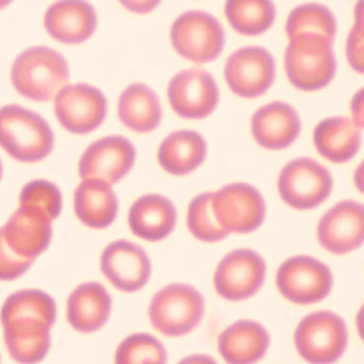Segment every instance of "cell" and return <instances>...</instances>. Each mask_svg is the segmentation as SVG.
<instances>
[{"mask_svg":"<svg viewBox=\"0 0 364 364\" xmlns=\"http://www.w3.org/2000/svg\"><path fill=\"white\" fill-rule=\"evenodd\" d=\"M289 40L302 36H319L333 43L336 35V21L325 6L302 5L294 9L285 26Z\"/></svg>","mask_w":364,"mask_h":364,"instance_id":"83f0119b","label":"cell"},{"mask_svg":"<svg viewBox=\"0 0 364 364\" xmlns=\"http://www.w3.org/2000/svg\"><path fill=\"white\" fill-rule=\"evenodd\" d=\"M355 25L349 33L346 43V55L349 65L358 73H363V18L362 7L357 12Z\"/></svg>","mask_w":364,"mask_h":364,"instance_id":"836d02e7","label":"cell"},{"mask_svg":"<svg viewBox=\"0 0 364 364\" xmlns=\"http://www.w3.org/2000/svg\"><path fill=\"white\" fill-rule=\"evenodd\" d=\"M269 342L261 323L242 319L221 332L218 350L228 364H255L267 353Z\"/></svg>","mask_w":364,"mask_h":364,"instance_id":"ffe728a7","label":"cell"},{"mask_svg":"<svg viewBox=\"0 0 364 364\" xmlns=\"http://www.w3.org/2000/svg\"><path fill=\"white\" fill-rule=\"evenodd\" d=\"M122 4L125 5L127 9L133 12H137V14H146V12L152 11L153 9H155L159 5V1H155V3H153V1H146H146H144V3H141V1H139V3L131 1V3Z\"/></svg>","mask_w":364,"mask_h":364,"instance_id":"d590c367","label":"cell"},{"mask_svg":"<svg viewBox=\"0 0 364 364\" xmlns=\"http://www.w3.org/2000/svg\"><path fill=\"white\" fill-rule=\"evenodd\" d=\"M216 220L228 233L246 234L263 223L265 201L255 187L245 183L227 185L213 193Z\"/></svg>","mask_w":364,"mask_h":364,"instance_id":"9c48e42d","label":"cell"},{"mask_svg":"<svg viewBox=\"0 0 364 364\" xmlns=\"http://www.w3.org/2000/svg\"><path fill=\"white\" fill-rule=\"evenodd\" d=\"M170 37L174 50L196 63L215 60L225 48V31L220 23L202 11L182 14L172 25Z\"/></svg>","mask_w":364,"mask_h":364,"instance_id":"ba28073f","label":"cell"},{"mask_svg":"<svg viewBox=\"0 0 364 364\" xmlns=\"http://www.w3.org/2000/svg\"><path fill=\"white\" fill-rule=\"evenodd\" d=\"M255 141L268 150L289 148L300 133V120L296 110L283 102H272L259 108L251 120Z\"/></svg>","mask_w":364,"mask_h":364,"instance_id":"ac0fdd59","label":"cell"},{"mask_svg":"<svg viewBox=\"0 0 364 364\" xmlns=\"http://www.w3.org/2000/svg\"><path fill=\"white\" fill-rule=\"evenodd\" d=\"M97 14L85 1H61L48 10L44 25L50 37L65 44L88 40L97 28Z\"/></svg>","mask_w":364,"mask_h":364,"instance_id":"7402d4cb","label":"cell"},{"mask_svg":"<svg viewBox=\"0 0 364 364\" xmlns=\"http://www.w3.org/2000/svg\"><path fill=\"white\" fill-rule=\"evenodd\" d=\"M294 341L300 357L309 363L332 364L344 353L348 333L342 317L319 311L300 321Z\"/></svg>","mask_w":364,"mask_h":364,"instance_id":"8992f818","label":"cell"},{"mask_svg":"<svg viewBox=\"0 0 364 364\" xmlns=\"http://www.w3.org/2000/svg\"><path fill=\"white\" fill-rule=\"evenodd\" d=\"M225 16L234 31L240 35L257 36L272 27L276 18L274 4L259 1H228Z\"/></svg>","mask_w":364,"mask_h":364,"instance_id":"f1b7e54d","label":"cell"},{"mask_svg":"<svg viewBox=\"0 0 364 364\" xmlns=\"http://www.w3.org/2000/svg\"><path fill=\"white\" fill-rule=\"evenodd\" d=\"M119 118L137 133H151L161 124V106L156 93L146 85L127 87L119 100Z\"/></svg>","mask_w":364,"mask_h":364,"instance_id":"4316f807","label":"cell"},{"mask_svg":"<svg viewBox=\"0 0 364 364\" xmlns=\"http://www.w3.org/2000/svg\"><path fill=\"white\" fill-rule=\"evenodd\" d=\"M351 114H353V122L358 129H363V90H360L353 97L351 102Z\"/></svg>","mask_w":364,"mask_h":364,"instance_id":"e575fe53","label":"cell"},{"mask_svg":"<svg viewBox=\"0 0 364 364\" xmlns=\"http://www.w3.org/2000/svg\"><path fill=\"white\" fill-rule=\"evenodd\" d=\"M33 264V262L23 259L14 253L0 231V281H12L20 278Z\"/></svg>","mask_w":364,"mask_h":364,"instance_id":"d6a6232c","label":"cell"},{"mask_svg":"<svg viewBox=\"0 0 364 364\" xmlns=\"http://www.w3.org/2000/svg\"><path fill=\"white\" fill-rule=\"evenodd\" d=\"M317 238L321 247L334 255L359 248L364 238L363 206L350 200L334 205L319 221Z\"/></svg>","mask_w":364,"mask_h":364,"instance_id":"e0dca14e","label":"cell"},{"mask_svg":"<svg viewBox=\"0 0 364 364\" xmlns=\"http://www.w3.org/2000/svg\"><path fill=\"white\" fill-rule=\"evenodd\" d=\"M276 63L272 54L259 46H248L234 52L228 59L225 77L235 95L255 99L272 87Z\"/></svg>","mask_w":364,"mask_h":364,"instance_id":"7c38bea8","label":"cell"},{"mask_svg":"<svg viewBox=\"0 0 364 364\" xmlns=\"http://www.w3.org/2000/svg\"><path fill=\"white\" fill-rule=\"evenodd\" d=\"M1 176H3V164L0 161V180H1Z\"/></svg>","mask_w":364,"mask_h":364,"instance_id":"74e56055","label":"cell"},{"mask_svg":"<svg viewBox=\"0 0 364 364\" xmlns=\"http://www.w3.org/2000/svg\"><path fill=\"white\" fill-rule=\"evenodd\" d=\"M112 308V297L101 283H82L68 299V321L78 332L92 333L107 323Z\"/></svg>","mask_w":364,"mask_h":364,"instance_id":"44dd1931","label":"cell"},{"mask_svg":"<svg viewBox=\"0 0 364 364\" xmlns=\"http://www.w3.org/2000/svg\"><path fill=\"white\" fill-rule=\"evenodd\" d=\"M56 316V302L46 291L23 289L8 297L0 311V321L11 357L22 364L42 361L50 349Z\"/></svg>","mask_w":364,"mask_h":364,"instance_id":"6da1fadb","label":"cell"},{"mask_svg":"<svg viewBox=\"0 0 364 364\" xmlns=\"http://www.w3.org/2000/svg\"><path fill=\"white\" fill-rule=\"evenodd\" d=\"M0 146L16 161L36 163L54 148V134L39 114L18 105L0 108Z\"/></svg>","mask_w":364,"mask_h":364,"instance_id":"3957f363","label":"cell"},{"mask_svg":"<svg viewBox=\"0 0 364 364\" xmlns=\"http://www.w3.org/2000/svg\"><path fill=\"white\" fill-rule=\"evenodd\" d=\"M69 68L63 55L46 46L25 50L12 67L11 80L20 95L33 101H50L67 87Z\"/></svg>","mask_w":364,"mask_h":364,"instance_id":"7a4b0ae2","label":"cell"},{"mask_svg":"<svg viewBox=\"0 0 364 364\" xmlns=\"http://www.w3.org/2000/svg\"><path fill=\"white\" fill-rule=\"evenodd\" d=\"M114 363L167 364V351L151 334H132L119 345Z\"/></svg>","mask_w":364,"mask_h":364,"instance_id":"4dcf8cb0","label":"cell"},{"mask_svg":"<svg viewBox=\"0 0 364 364\" xmlns=\"http://www.w3.org/2000/svg\"><path fill=\"white\" fill-rule=\"evenodd\" d=\"M133 144L121 136H109L91 144L80 159L78 171L84 180L112 185L122 180L135 163Z\"/></svg>","mask_w":364,"mask_h":364,"instance_id":"5bb4252c","label":"cell"},{"mask_svg":"<svg viewBox=\"0 0 364 364\" xmlns=\"http://www.w3.org/2000/svg\"><path fill=\"white\" fill-rule=\"evenodd\" d=\"M0 231L14 253L31 262L48 249L53 233L50 221L23 208H18Z\"/></svg>","mask_w":364,"mask_h":364,"instance_id":"d6986e66","label":"cell"},{"mask_svg":"<svg viewBox=\"0 0 364 364\" xmlns=\"http://www.w3.org/2000/svg\"><path fill=\"white\" fill-rule=\"evenodd\" d=\"M178 364H217V362L210 355H191L181 360Z\"/></svg>","mask_w":364,"mask_h":364,"instance_id":"8d00e7d4","label":"cell"},{"mask_svg":"<svg viewBox=\"0 0 364 364\" xmlns=\"http://www.w3.org/2000/svg\"><path fill=\"white\" fill-rule=\"evenodd\" d=\"M20 208L52 223L60 215L63 196L58 187L53 183L44 180L33 181L21 193Z\"/></svg>","mask_w":364,"mask_h":364,"instance_id":"f546056e","label":"cell"},{"mask_svg":"<svg viewBox=\"0 0 364 364\" xmlns=\"http://www.w3.org/2000/svg\"><path fill=\"white\" fill-rule=\"evenodd\" d=\"M212 201L213 193H204L189 204L187 225L191 233L201 242H219L229 235L216 220Z\"/></svg>","mask_w":364,"mask_h":364,"instance_id":"1f68e13d","label":"cell"},{"mask_svg":"<svg viewBox=\"0 0 364 364\" xmlns=\"http://www.w3.org/2000/svg\"><path fill=\"white\" fill-rule=\"evenodd\" d=\"M204 298L195 287L176 283L155 294L149 306L153 327L170 338L191 333L203 318Z\"/></svg>","mask_w":364,"mask_h":364,"instance_id":"5b68a950","label":"cell"},{"mask_svg":"<svg viewBox=\"0 0 364 364\" xmlns=\"http://www.w3.org/2000/svg\"><path fill=\"white\" fill-rule=\"evenodd\" d=\"M277 287L283 297L297 304H311L325 299L331 291V272L327 265L308 255H298L279 267Z\"/></svg>","mask_w":364,"mask_h":364,"instance_id":"30bf717a","label":"cell"},{"mask_svg":"<svg viewBox=\"0 0 364 364\" xmlns=\"http://www.w3.org/2000/svg\"><path fill=\"white\" fill-rule=\"evenodd\" d=\"M206 156V144L197 132L178 131L170 134L159 146L161 168L173 176H185L197 169Z\"/></svg>","mask_w":364,"mask_h":364,"instance_id":"484cf974","label":"cell"},{"mask_svg":"<svg viewBox=\"0 0 364 364\" xmlns=\"http://www.w3.org/2000/svg\"><path fill=\"white\" fill-rule=\"evenodd\" d=\"M176 210L168 198L146 195L132 205L129 225L138 237L148 242L165 240L176 225Z\"/></svg>","mask_w":364,"mask_h":364,"instance_id":"603a6c76","label":"cell"},{"mask_svg":"<svg viewBox=\"0 0 364 364\" xmlns=\"http://www.w3.org/2000/svg\"><path fill=\"white\" fill-rule=\"evenodd\" d=\"M313 139L321 156L332 163L350 161L361 144V129L344 117H333L321 121L314 129Z\"/></svg>","mask_w":364,"mask_h":364,"instance_id":"d4e9b609","label":"cell"},{"mask_svg":"<svg viewBox=\"0 0 364 364\" xmlns=\"http://www.w3.org/2000/svg\"><path fill=\"white\" fill-rule=\"evenodd\" d=\"M168 97L178 116L199 120L216 109L219 102L218 87L205 70H186L172 78L168 87Z\"/></svg>","mask_w":364,"mask_h":364,"instance_id":"9a60e30c","label":"cell"},{"mask_svg":"<svg viewBox=\"0 0 364 364\" xmlns=\"http://www.w3.org/2000/svg\"><path fill=\"white\" fill-rule=\"evenodd\" d=\"M101 270L117 289L135 293L148 283L151 262L141 247L127 240H117L104 249Z\"/></svg>","mask_w":364,"mask_h":364,"instance_id":"2e32d148","label":"cell"},{"mask_svg":"<svg viewBox=\"0 0 364 364\" xmlns=\"http://www.w3.org/2000/svg\"><path fill=\"white\" fill-rule=\"evenodd\" d=\"M57 118L67 131L88 134L105 120L107 101L101 90L78 84L63 88L55 100Z\"/></svg>","mask_w":364,"mask_h":364,"instance_id":"4fadbf2b","label":"cell"},{"mask_svg":"<svg viewBox=\"0 0 364 364\" xmlns=\"http://www.w3.org/2000/svg\"><path fill=\"white\" fill-rule=\"evenodd\" d=\"M333 180L321 164L300 157L287 164L278 181L283 201L296 210H308L321 205L331 193Z\"/></svg>","mask_w":364,"mask_h":364,"instance_id":"52a82bcc","label":"cell"},{"mask_svg":"<svg viewBox=\"0 0 364 364\" xmlns=\"http://www.w3.org/2000/svg\"><path fill=\"white\" fill-rule=\"evenodd\" d=\"M76 216L87 227L105 229L118 214V199L112 185L99 180H84L74 193Z\"/></svg>","mask_w":364,"mask_h":364,"instance_id":"cb8c5ba5","label":"cell"},{"mask_svg":"<svg viewBox=\"0 0 364 364\" xmlns=\"http://www.w3.org/2000/svg\"><path fill=\"white\" fill-rule=\"evenodd\" d=\"M284 65L287 77L296 88L321 90L331 82L336 71L332 43L319 36L289 40Z\"/></svg>","mask_w":364,"mask_h":364,"instance_id":"277c9868","label":"cell"},{"mask_svg":"<svg viewBox=\"0 0 364 364\" xmlns=\"http://www.w3.org/2000/svg\"><path fill=\"white\" fill-rule=\"evenodd\" d=\"M265 276L263 257L250 249H238L225 255L217 266L215 289L225 299L242 301L257 293Z\"/></svg>","mask_w":364,"mask_h":364,"instance_id":"8fae6325","label":"cell"}]
</instances>
